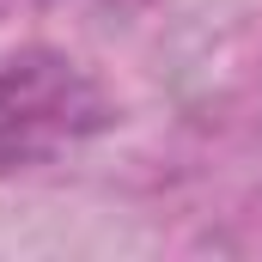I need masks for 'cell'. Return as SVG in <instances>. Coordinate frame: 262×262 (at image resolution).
<instances>
[{"label": "cell", "instance_id": "6da1fadb", "mask_svg": "<svg viewBox=\"0 0 262 262\" xmlns=\"http://www.w3.org/2000/svg\"><path fill=\"white\" fill-rule=\"evenodd\" d=\"M116 122L104 85L61 49H0V177L37 171Z\"/></svg>", "mask_w": 262, "mask_h": 262}]
</instances>
